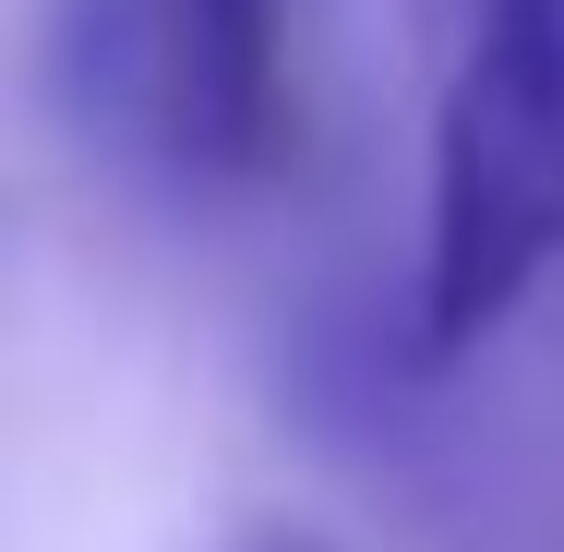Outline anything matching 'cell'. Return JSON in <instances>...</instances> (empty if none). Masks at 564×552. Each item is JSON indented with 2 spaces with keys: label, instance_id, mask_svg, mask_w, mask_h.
Returning a JSON list of instances; mask_svg holds the SVG:
<instances>
[{
  "label": "cell",
  "instance_id": "6da1fadb",
  "mask_svg": "<svg viewBox=\"0 0 564 552\" xmlns=\"http://www.w3.org/2000/svg\"><path fill=\"white\" fill-rule=\"evenodd\" d=\"M564 264V0H480L433 109L421 360H468Z\"/></svg>",
  "mask_w": 564,
  "mask_h": 552
},
{
  "label": "cell",
  "instance_id": "7a4b0ae2",
  "mask_svg": "<svg viewBox=\"0 0 564 552\" xmlns=\"http://www.w3.org/2000/svg\"><path fill=\"white\" fill-rule=\"evenodd\" d=\"M120 73L193 181H289L313 144L301 0H120Z\"/></svg>",
  "mask_w": 564,
  "mask_h": 552
},
{
  "label": "cell",
  "instance_id": "3957f363",
  "mask_svg": "<svg viewBox=\"0 0 564 552\" xmlns=\"http://www.w3.org/2000/svg\"><path fill=\"white\" fill-rule=\"evenodd\" d=\"M228 552H337V541H325V529H289V517H264V529H240Z\"/></svg>",
  "mask_w": 564,
  "mask_h": 552
}]
</instances>
